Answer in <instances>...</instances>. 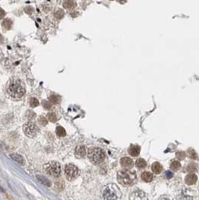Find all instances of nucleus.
Segmentation results:
<instances>
[{
	"label": "nucleus",
	"mask_w": 199,
	"mask_h": 200,
	"mask_svg": "<svg viewBox=\"0 0 199 200\" xmlns=\"http://www.w3.org/2000/svg\"><path fill=\"white\" fill-rule=\"evenodd\" d=\"M7 92L11 98L14 100H20L25 95L26 90L24 84L20 80H12L8 84Z\"/></svg>",
	"instance_id": "obj_1"
},
{
	"label": "nucleus",
	"mask_w": 199,
	"mask_h": 200,
	"mask_svg": "<svg viewBox=\"0 0 199 200\" xmlns=\"http://www.w3.org/2000/svg\"><path fill=\"white\" fill-rule=\"evenodd\" d=\"M118 182L124 187L132 186L137 181V175L135 171L129 170V169H124L119 170L117 174Z\"/></svg>",
	"instance_id": "obj_2"
},
{
	"label": "nucleus",
	"mask_w": 199,
	"mask_h": 200,
	"mask_svg": "<svg viewBox=\"0 0 199 200\" xmlns=\"http://www.w3.org/2000/svg\"><path fill=\"white\" fill-rule=\"evenodd\" d=\"M88 157L94 164H100L104 161L106 155L104 152L99 148H92L88 152Z\"/></svg>",
	"instance_id": "obj_3"
},
{
	"label": "nucleus",
	"mask_w": 199,
	"mask_h": 200,
	"mask_svg": "<svg viewBox=\"0 0 199 200\" xmlns=\"http://www.w3.org/2000/svg\"><path fill=\"white\" fill-rule=\"evenodd\" d=\"M121 196V193L118 187L115 185H110L105 188L103 197L105 199H118Z\"/></svg>",
	"instance_id": "obj_4"
},
{
	"label": "nucleus",
	"mask_w": 199,
	"mask_h": 200,
	"mask_svg": "<svg viewBox=\"0 0 199 200\" xmlns=\"http://www.w3.org/2000/svg\"><path fill=\"white\" fill-rule=\"evenodd\" d=\"M44 169L49 175L54 177L59 176L61 173V166L60 163L56 161H50L44 166Z\"/></svg>",
	"instance_id": "obj_5"
},
{
	"label": "nucleus",
	"mask_w": 199,
	"mask_h": 200,
	"mask_svg": "<svg viewBox=\"0 0 199 200\" xmlns=\"http://www.w3.org/2000/svg\"><path fill=\"white\" fill-rule=\"evenodd\" d=\"M25 134L29 137H34L38 132V127L33 122H27L23 127Z\"/></svg>",
	"instance_id": "obj_6"
},
{
	"label": "nucleus",
	"mask_w": 199,
	"mask_h": 200,
	"mask_svg": "<svg viewBox=\"0 0 199 200\" xmlns=\"http://www.w3.org/2000/svg\"><path fill=\"white\" fill-rule=\"evenodd\" d=\"M64 172H65L66 178H67V180L73 181L77 177L79 171H78V168L75 165L70 163V164H67L66 166Z\"/></svg>",
	"instance_id": "obj_7"
},
{
	"label": "nucleus",
	"mask_w": 199,
	"mask_h": 200,
	"mask_svg": "<svg viewBox=\"0 0 199 200\" xmlns=\"http://www.w3.org/2000/svg\"><path fill=\"white\" fill-rule=\"evenodd\" d=\"M120 163L121 167H123L124 169H131L133 166V161H132V158H129V157L122 158L121 159Z\"/></svg>",
	"instance_id": "obj_8"
},
{
	"label": "nucleus",
	"mask_w": 199,
	"mask_h": 200,
	"mask_svg": "<svg viewBox=\"0 0 199 200\" xmlns=\"http://www.w3.org/2000/svg\"><path fill=\"white\" fill-rule=\"evenodd\" d=\"M141 148L138 145H131L128 149V153L132 157H138L140 154Z\"/></svg>",
	"instance_id": "obj_9"
},
{
	"label": "nucleus",
	"mask_w": 199,
	"mask_h": 200,
	"mask_svg": "<svg viewBox=\"0 0 199 200\" xmlns=\"http://www.w3.org/2000/svg\"><path fill=\"white\" fill-rule=\"evenodd\" d=\"M86 150L85 146L83 145H79L75 149V155L79 158H83L86 156Z\"/></svg>",
	"instance_id": "obj_10"
},
{
	"label": "nucleus",
	"mask_w": 199,
	"mask_h": 200,
	"mask_svg": "<svg viewBox=\"0 0 199 200\" xmlns=\"http://www.w3.org/2000/svg\"><path fill=\"white\" fill-rule=\"evenodd\" d=\"M198 176L195 174H189L187 175L185 178V182L188 185H193L197 182Z\"/></svg>",
	"instance_id": "obj_11"
},
{
	"label": "nucleus",
	"mask_w": 199,
	"mask_h": 200,
	"mask_svg": "<svg viewBox=\"0 0 199 200\" xmlns=\"http://www.w3.org/2000/svg\"><path fill=\"white\" fill-rule=\"evenodd\" d=\"M141 178L145 182L149 183V182H151L153 181V179H154V175H153V174L151 172H147V171H145V172H143L142 173Z\"/></svg>",
	"instance_id": "obj_12"
},
{
	"label": "nucleus",
	"mask_w": 199,
	"mask_h": 200,
	"mask_svg": "<svg viewBox=\"0 0 199 200\" xmlns=\"http://www.w3.org/2000/svg\"><path fill=\"white\" fill-rule=\"evenodd\" d=\"M151 169L155 174H159L162 171V166L159 162H155L151 166Z\"/></svg>",
	"instance_id": "obj_13"
},
{
	"label": "nucleus",
	"mask_w": 199,
	"mask_h": 200,
	"mask_svg": "<svg viewBox=\"0 0 199 200\" xmlns=\"http://www.w3.org/2000/svg\"><path fill=\"white\" fill-rule=\"evenodd\" d=\"M135 165L138 169H145L147 166L148 163H147V161L145 160H144L143 158H138L135 163Z\"/></svg>",
	"instance_id": "obj_14"
},
{
	"label": "nucleus",
	"mask_w": 199,
	"mask_h": 200,
	"mask_svg": "<svg viewBox=\"0 0 199 200\" xmlns=\"http://www.w3.org/2000/svg\"><path fill=\"white\" fill-rule=\"evenodd\" d=\"M11 158H12L14 160H15L16 162L20 163V165L25 164V160H24L23 158L20 155H18V154H12V155H11Z\"/></svg>",
	"instance_id": "obj_15"
},
{
	"label": "nucleus",
	"mask_w": 199,
	"mask_h": 200,
	"mask_svg": "<svg viewBox=\"0 0 199 200\" xmlns=\"http://www.w3.org/2000/svg\"><path fill=\"white\" fill-rule=\"evenodd\" d=\"M63 5L66 9L72 10L76 7V4L74 0H65L63 3Z\"/></svg>",
	"instance_id": "obj_16"
},
{
	"label": "nucleus",
	"mask_w": 199,
	"mask_h": 200,
	"mask_svg": "<svg viewBox=\"0 0 199 200\" xmlns=\"http://www.w3.org/2000/svg\"><path fill=\"white\" fill-rule=\"evenodd\" d=\"M198 165L195 163H189L187 166H186V170L187 172H190V173H193V172H196L198 170Z\"/></svg>",
	"instance_id": "obj_17"
},
{
	"label": "nucleus",
	"mask_w": 199,
	"mask_h": 200,
	"mask_svg": "<svg viewBox=\"0 0 199 200\" xmlns=\"http://www.w3.org/2000/svg\"><path fill=\"white\" fill-rule=\"evenodd\" d=\"M181 163L177 160H173L171 161V165H170V168H171V170L174 171V172H177L179 169H181Z\"/></svg>",
	"instance_id": "obj_18"
},
{
	"label": "nucleus",
	"mask_w": 199,
	"mask_h": 200,
	"mask_svg": "<svg viewBox=\"0 0 199 200\" xmlns=\"http://www.w3.org/2000/svg\"><path fill=\"white\" fill-rule=\"evenodd\" d=\"M37 178L41 184L44 185L45 186L50 187V185H51V183H50V180L47 179V178H45L44 176H42V175H37Z\"/></svg>",
	"instance_id": "obj_19"
},
{
	"label": "nucleus",
	"mask_w": 199,
	"mask_h": 200,
	"mask_svg": "<svg viewBox=\"0 0 199 200\" xmlns=\"http://www.w3.org/2000/svg\"><path fill=\"white\" fill-rule=\"evenodd\" d=\"M132 193L137 195V196H135V198L133 199H147V197L145 196V193H143L142 191L136 190V191H134V192H132Z\"/></svg>",
	"instance_id": "obj_20"
},
{
	"label": "nucleus",
	"mask_w": 199,
	"mask_h": 200,
	"mask_svg": "<svg viewBox=\"0 0 199 200\" xmlns=\"http://www.w3.org/2000/svg\"><path fill=\"white\" fill-rule=\"evenodd\" d=\"M2 26H3L4 29L7 30L11 29V26H12V21L10 19H8V18L4 20V21L2 22Z\"/></svg>",
	"instance_id": "obj_21"
},
{
	"label": "nucleus",
	"mask_w": 199,
	"mask_h": 200,
	"mask_svg": "<svg viewBox=\"0 0 199 200\" xmlns=\"http://www.w3.org/2000/svg\"><path fill=\"white\" fill-rule=\"evenodd\" d=\"M187 156L190 158V159L192 160H196L198 158L197 153L195 152V151L192 149H189L187 151Z\"/></svg>",
	"instance_id": "obj_22"
},
{
	"label": "nucleus",
	"mask_w": 199,
	"mask_h": 200,
	"mask_svg": "<svg viewBox=\"0 0 199 200\" xmlns=\"http://www.w3.org/2000/svg\"><path fill=\"white\" fill-rule=\"evenodd\" d=\"M56 133H57L58 136H64L66 135V131L64 128H63L62 127L59 126L57 127V128H56Z\"/></svg>",
	"instance_id": "obj_23"
},
{
	"label": "nucleus",
	"mask_w": 199,
	"mask_h": 200,
	"mask_svg": "<svg viewBox=\"0 0 199 200\" xmlns=\"http://www.w3.org/2000/svg\"><path fill=\"white\" fill-rule=\"evenodd\" d=\"M50 100L53 104H58L60 102V97L56 95H52L50 97Z\"/></svg>",
	"instance_id": "obj_24"
},
{
	"label": "nucleus",
	"mask_w": 199,
	"mask_h": 200,
	"mask_svg": "<svg viewBox=\"0 0 199 200\" xmlns=\"http://www.w3.org/2000/svg\"><path fill=\"white\" fill-rule=\"evenodd\" d=\"M64 11L61 9H59L56 11V13H55V17H56V18H58V19H61V18L64 17Z\"/></svg>",
	"instance_id": "obj_25"
},
{
	"label": "nucleus",
	"mask_w": 199,
	"mask_h": 200,
	"mask_svg": "<svg viewBox=\"0 0 199 200\" xmlns=\"http://www.w3.org/2000/svg\"><path fill=\"white\" fill-rule=\"evenodd\" d=\"M47 118L51 122H56L57 121V117L56 115L53 113H50L47 114Z\"/></svg>",
	"instance_id": "obj_26"
},
{
	"label": "nucleus",
	"mask_w": 199,
	"mask_h": 200,
	"mask_svg": "<svg viewBox=\"0 0 199 200\" xmlns=\"http://www.w3.org/2000/svg\"><path fill=\"white\" fill-rule=\"evenodd\" d=\"M176 157H177V158L178 160H184V158H185L186 157V154L184 152H177V154H176Z\"/></svg>",
	"instance_id": "obj_27"
},
{
	"label": "nucleus",
	"mask_w": 199,
	"mask_h": 200,
	"mask_svg": "<svg viewBox=\"0 0 199 200\" xmlns=\"http://www.w3.org/2000/svg\"><path fill=\"white\" fill-rule=\"evenodd\" d=\"M39 105V101L34 97H31L30 99V106L31 107H35V106H37Z\"/></svg>",
	"instance_id": "obj_28"
},
{
	"label": "nucleus",
	"mask_w": 199,
	"mask_h": 200,
	"mask_svg": "<svg viewBox=\"0 0 199 200\" xmlns=\"http://www.w3.org/2000/svg\"><path fill=\"white\" fill-rule=\"evenodd\" d=\"M26 116L27 119H29V120H31V119H34V117L36 116V114L34 113V112L29 110V111L26 113Z\"/></svg>",
	"instance_id": "obj_29"
},
{
	"label": "nucleus",
	"mask_w": 199,
	"mask_h": 200,
	"mask_svg": "<svg viewBox=\"0 0 199 200\" xmlns=\"http://www.w3.org/2000/svg\"><path fill=\"white\" fill-rule=\"evenodd\" d=\"M42 105L46 110H50L52 108V104L50 102L47 101V100H43L42 101Z\"/></svg>",
	"instance_id": "obj_30"
},
{
	"label": "nucleus",
	"mask_w": 199,
	"mask_h": 200,
	"mask_svg": "<svg viewBox=\"0 0 199 200\" xmlns=\"http://www.w3.org/2000/svg\"><path fill=\"white\" fill-rule=\"evenodd\" d=\"M38 122H39V123L41 124V125H44V126H45V125L47 124V119H46V118H44V117L40 118V119H39V120H38Z\"/></svg>",
	"instance_id": "obj_31"
},
{
	"label": "nucleus",
	"mask_w": 199,
	"mask_h": 200,
	"mask_svg": "<svg viewBox=\"0 0 199 200\" xmlns=\"http://www.w3.org/2000/svg\"><path fill=\"white\" fill-rule=\"evenodd\" d=\"M173 176V173L171 172V171H166V172H165V177L166 178H168V179H169V178H171V177Z\"/></svg>",
	"instance_id": "obj_32"
},
{
	"label": "nucleus",
	"mask_w": 199,
	"mask_h": 200,
	"mask_svg": "<svg viewBox=\"0 0 199 200\" xmlns=\"http://www.w3.org/2000/svg\"><path fill=\"white\" fill-rule=\"evenodd\" d=\"M5 16V11H4L2 8H0V19H2V18H4Z\"/></svg>",
	"instance_id": "obj_33"
},
{
	"label": "nucleus",
	"mask_w": 199,
	"mask_h": 200,
	"mask_svg": "<svg viewBox=\"0 0 199 200\" xmlns=\"http://www.w3.org/2000/svg\"><path fill=\"white\" fill-rule=\"evenodd\" d=\"M25 11H26V13H28V14H32V12L33 11H34V9H33L32 8H31V7H29V8H26L25 9Z\"/></svg>",
	"instance_id": "obj_34"
},
{
	"label": "nucleus",
	"mask_w": 199,
	"mask_h": 200,
	"mask_svg": "<svg viewBox=\"0 0 199 200\" xmlns=\"http://www.w3.org/2000/svg\"><path fill=\"white\" fill-rule=\"evenodd\" d=\"M118 1H119V2H125L126 0H118Z\"/></svg>",
	"instance_id": "obj_35"
}]
</instances>
